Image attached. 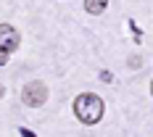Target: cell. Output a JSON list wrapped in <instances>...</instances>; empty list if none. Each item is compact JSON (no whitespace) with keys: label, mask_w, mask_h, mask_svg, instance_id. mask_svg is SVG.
<instances>
[{"label":"cell","mask_w":153,"mask_h":137,"mask_svg":"<svg viewBox=\"0 0 153 137\" xmlns=\"http://www.w3.org/2000/svg\"><path fill=\"white\" fill-rule=\"evenodd\" d=\"M103 111H106V106H103V100H100L95 92H82V95H76L74 113H76V119L82 124H87V127L98 124L103 119Z\"/></svg>","instance_id":"1"},{"label":"cell","mask_w":153,"mask_h":137,"mask_svg":"<svg viewBox=\"0 0 153 137\" xmlns=\"http://www.w3.org/2000/svg\"><path fill=\"white\" fill-rule=\"evenodd\" d=\"M48 95H50V90H48L45 82H40V79H34V82H27L24 84V90H21V103L29 108H40L48 103Z\"/></svg>","instance_id":"2"},{"label":"cell","mask_w":153,"mask_h":137,"mask_svg":"<svg viewBox=\"0 0 153 137\" xmlns=\"http://www.w3.org/2000/svg\"><path fill=\"white\" fill-rule=\"evenodd\" d=\"M19 45H21V34L16 32V27L0 24V50L13 53V50H19Z\"/></svg>","instance_id":"3"},{"label":"cell","mask_w":153,"mask_h":137,"mask_svg":"<svg viewBox=\"0 0 153 137\" xmlns=\"http://www.w3.org/2000/svg\"><path fill=\"white\" fill-rule=\"evenodd\" d=\"M106 5H108V0H85V11L92 13V16L103 13V11H106Z\"/></svg>","instance_id":"4"},{"label":"cell","mask_w":153,"mask_h":137,"mask_svg":"<svg viewBox=\"0 0 153 137\" xmlns=\"http://www.w3.org/2000/svg\"><path fill=\"white\" fill-rule=\"evenodd\" d=\"M8 58H11V53H8V50H0V66H5Z\"/></svg>","instance_id":"5"},{"label":"cell","mask_w":153,"mask_h":137,"mask_svg":"<svg viewBox=\"0 0 153 137\" xmlns=\"http://www.w3.org/2000/svg\"><path fill=\"white\" fill-rule=\"evenodd\" d=\"M19 132H21V137H37V135H34V132H32V129H27V127H21Z\"/></svg>","instance_id":"6"},{"label":"cell","mask_w":153,"mask_h":137,"mask_svg":"<svg viewBox=\"0 0 153 137\" xmlns=\"http://www.w3.org/2000/svg\"><path fill=\"white\" fill-rule=\"evenodd\" d=\"M3 95H5V87H3V84H0V98H3Z\"/></svg>","instance_id":"7"},{"label":"cell","mask_w":153,"mask_h":137,"mask_svg":"<svg viewBox=\"0 0 153 137\" xmlns=\"http://www.w3.org/2000/svg\"><path fill=\"white\" fill-rule=\"evenodd\" d=\"M151 95H153V82H151Z\"/></svg>","instance_id":"8"}]
</instances>
